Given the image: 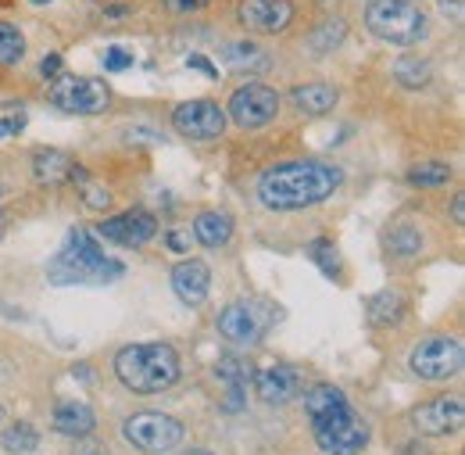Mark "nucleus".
I'll list each match as a JSON object with an SVG mask.
<instances>
[{
	"label": "nucleus",
	"mask_w": 465,
	"mask_h": 455,
	"mask_svg": "<svg viewBox=\"0 0 465 455\" xmlns=\"http://www.w3.org/2000/svg\"><path fill=\"white\" fill-rule=\"evenodd\" d=\"M344 183V172L326 162H287L258 179V201L269 212H301L333 197Z\"/></svg>",
	"instance_id": "obj_1"
},
{
	"label": "nucleus",
	"mask_w": 465,
	"mask_h": 455,
	"mask_svg": "<svg viewBox=\"0 0 465 455\" xmlns=\"http://www.w3.org/2000/svg\"><path fill=\"white\" fill-rule=\"evenodd\" d=\"M304 412L312 420L315 441L326 455H361L369 445V427L333 384H315L304 391Z\"/></svg>",
	"instance_id": "obj_2"
},
{
	"label": "nucleus",
	"mask_w": 465,
	"mask_h": 455,
	"mask_svg": "<svg viewBox=\"0 0 465 455\" xmlns=\"http://www.w3.org/2000/svg\"><path fill=\"white\" fill-rule=\"evenodd\" d=\"M115 377L136 395L169 391L179 380V355L169 344H125L115 355Z\"/></svg>",
	"instance_id": "obj_3"
},
{
	"label": "nucleus",
	"mask_w": 465,
	"mask_h": 455,
	"mask_svg": "<svg viewBox=\"0 0 465 455\" xmlns=\"http://www.w3.org/2000/svg\"><path fill=\"white\" fill-rule=\"evenodd\" d=\"M51 284H104L122 277L115 258H104V248L90 229H68V240L47 269Z\"/></svg>",
	"instance_id": "obj_4"
},
{
	"label": "nucleus",
	"mask_w": 465,
	"mask_h": 455,
	"mask_svg": "<svg viewBox=\"0 0 465 455\" xmlns=\"http://www.w3.org/2000/svg\"><path fill=\"white\" fill-rule=\"evenodd\" d=\"M365 25L376 40L394 47H415L430 36V18L415 0H369Z\"/></svg>",
	"instance_id": "obj_5"
},
{
	"label": "nucleus",
	"mask_w": 465,
	"mask_h": 455,
	"mask_svg": "<svg viewBox=\"0 0 465 455\" xmlns=\"http://www.w3.org/2000/svg\"><path fill=\"white\" fill-rule=\"evenodd\" d=\"M183 434H186V427L175 416H165V412H136L122 423V438L147 455L173 452L183 441Z\"/></svg>",
	"instance_id": "obj_6"
},
{
	"label": "nucleus",
	"mask_w": 465,
	"mask_h": 455,
	"mask_svg": "<svg viewBox=\"0 0 465 455\" xmlns=\"http://www.w3.org/2000/svg\"><path fill=\"white\" fill-rule=\"evenodd\" d=\"M51 105L68 115H101L112 105V90L90 76H58L51 83Z\"/></svg>",
	"instance_id": "obj_7"
},
{
	"label": "nucleus",
	"mask_w": 465,
	"mask_h": 455,
	"mask_svg": "<svg viewBox=\"0 0 465 455\" xmlns=\"http://www.w3.org/2000/svg\"><path fill=\"white\" fill-rule=\"evenodd\" d=\"M408 369L419 380H448L462 369V344L455 338H426L411 348Z\"/></svg>",
	"instance_id": "obj_8"
},
{
	"label": "nucleus",
	"mask_w": 465,
	"mask_h": 455,
	"mask_svg": "<svg viewBox=\"0 0 465 455\" xmlns=\"http://www.w3.org/2000/svg\"><path fill=\"white\" fill-rule=\"evenodd\" d=\"M276 115H280V94L269 83H243L240 90H232L226 118H232L243 129H262Z\"/></svg>",
	"instance_id": "obj_9"
},
{
	"label": "nucleus",
	"mask_w": 465,
	"mask_h": 455,
	"mask_svg": "<svg viewBox=\"0 0 465 455\" xmlns=\"http://www.w3.org/2000/svg\"><path fill=\"white\" fill-rule=\"evenodd\" d=\"M226 112L215 105V101H183L173 112V126L179 136L186 140H215L226 133Z\"/></svg>",
	"instance_id": "obj_10"
},
{
	"label": "nucleus",
	"mask_w": 465,
	"mask_h": 455,
	"mask_svg": "<svg viewBox=\"0 0 465 455\" xmlns=\"http://www.w3.org/2000/svg\"><path fill=\"white\" fill-rule=\"evenodd\" d=\"M219 334L232 344H254L269 327V308L258 301H232L219 312Z\"/></svg>",
	"instance_id": "obj_11"
},
{
	"label": "nucleus",
	"mask_w": 465,
	"mask_h": 455,
	"mask_svg": "<svg viewBox=\"0 0 465 455\" xmlns=\"http://www.w3.org/2000/svg\"><path fill=\"white\" fill-rule=\"evenodd\" d=\"M462 423H465L462 399H433L411 412V427H415L419 434H426V438H448V434H459Z\"/></svg>",
	"instance_id": "obj_12"
},
{
	"label": "nucleus",
	"mask_w": 465,
	"mask_h": 455,
	"mask_svg": "<svg viewBox=\"0 0 465 455\" xmlns=\"http://www.w3.org/2000/svg\"><path fill=\"white\" fill-rule=\"evenodd\" d=\"M293 18V4L287 0H240L236 22L247 33H283Z\"/></svg>",
	"instance_id": "obj_13"
},
{
	"label": "nucleus",
	"mask_w": 465,
	"mask_h": 455,
	"mask_svg": "<svg viewBox=\"0 0 465 455\" xmlns=\"http://www.w3.org/2000/svg\"><path fill=\"white\" fill-rule=\"evenodd\" d=\"M97 233L104 240H112V244H122V248H143L147 240H154L158 219L151 212L136 208V212H125V216H115V219H104L97 227Z\"/></svg>",
	"instance_id": "obj_14"
},
{
	"label": "nucleus",
	"mask_w": 465,
	"mask_h": 455,
	"mask_svg": "<svg viewBox=\"0 0 465 455\" xmlns=\"http://www.w3.org/2000/svg\"><path fill=\"white\" fill-rule=\"evenodd\" d=\"M173 290H175V298H179L183 305H190V308L204 305V298H208V290H212V269H208L204 262H197V258L179 262L173 269Z\"/></svg>",
	"instance_id": "obj_15"
},
{
	"label": "nucleus",
	"mask_w": 465,
	"mask_h": 455,
	"mask_svg": "<svg viewBox=\"0 0 465 455\" xmlns=\"http://www.w3.org/2000/svg\"><path fill=\"white\" fill-rule=\"evenodd\" d=\"M254 388H258V399L265 401V405H287V401L301 395L304 380H301V373L293 366H272V369L258 373Z\"/></svg>",
	"instance_id": "obj_16"
},
{
	"label": "nucleus",
	"mask_w": 465,
	"mask_h": 455,
	"mask_svg": "<svg viewBox=\"0 0 465 455\" xmlns=\"http://www.w3.org/2000/svg\"><path fill=\"white\" fill-rule=\"evenodd\" d=\"M291 101L301 115L319 118V115H330L337 108L341 94H337V86H330V83H301V86L291 90Z\"/></svg>",
	"instance_id": "obj_17"
},
{
	"label": "nucleus",
	"mask_w": 465,
	"mask_h": 455,
	"mask_svg": "<svg viewBox=\"0 0 465 455\" xmlns=\"http://www.w3.org/2000/svg\"><path fill=\"white\" fill-rule=\"evenodd\" d=\"M223 61H226V68L232 72H265L269 65H272V57L269 51L262 47V44H254V40H232V44H223Z\"/></svg>",
	"instance_id": "obj_18"
},
{
	"label": "nucleus",
	"mask_w": 465,
	"mask_h": 455,
	"mask_svg": "<svg viewBox=\"0 0 465 455\" xmlns=\"http://www.w3.org/2000/svg\"><path fill=\"white\" fill-rule=\"evenodd\" d=\"M94 427H97V420L86 401H61L54 409V430L64 438H86V434H94Z\"/></svg>",
	"instance_id": "obj_19"
},
{
	"label": "nucleus",
	"mask_w": 465,
	"mask_h": 455,
	"mask_svg": "<svg viewBox=\"0 0 465 455\" xmlns=\"http://www.w3.org/2000/svg\"><path fill=\"white\" fill-rule=\"evenodd\" d=\"M232 237V219L226 212H201L193 219V240L204 248H226Z\"/></svg>",
	"instance_id": "obj_20"
},
{
	"label": "nucleus",
	"mask_w": 465,
	"mask_h": 455,
	"mask_svg": "<svg viewBox=\"0 0 465 455\" xmlns=\"http://www.w3.org/2000/svg\"><path fill=\"white\" fill-rule=\"evenodd\" d=\"M72 169H75V162H72L64 151H51V147H47V151H40V155L33 158V176H36L40 183H47V187L68 179Z\"/></svg>",
	"instance_id": "obj_21"
},
{
	"label": "nucleus",
	"mask_w": 465,
	"mask_h": 455,
	"mask_svg": "<svg viewBox=\"0 0 465 455\" xmlns=\"http://www.w3.org/2000/svg\"><path fill=\"white\" fill-rule=\"evenodd\" d=\"M394 79L405 86V90H422L430 83V61L419 55H401L394 61Z\"/></svg>",
	"instance_id": "obj_22"
},
{
	"label": "nucleus",
	"mask_w": 465,
	"mask_h": 455,
	"mask_svg": "<svg viewBox=\"0 0 465 455\" xmlns=\"http://www.w3.org/2000/svg\"><path fill=\"white\" fill-rule=\"evenodd\" d=\"M344 40H348V25H344L341 18H326V22H322V25H315V33L308 36L312 51H319V55H333Z\"/></svg>",
	"instance_id": "obj_23"
},
{
	"label": "nucleus",
	"mask_w": 465,
	"mask_h": 455,
	"mask_svg": "<svg viewBox=\"0 0 465 455\" xmlns=\"http://www.w3.org/2000/svg\"><path fill=\"white\" fill-rule=\"evenodd\" d=\"M0 441H4V449L11 455H29V452H36L40 434H36L33 423H11V427L0 434Z\"/></svg>",
	"instance_id": "obj_24"
},
{
	"label": "nucleus",
	"mask_w": 465,
	"mask_h": 455,
	"mask_svg": "<svg viewBox=\"0 0 465 455\" xmlns=\"http://www.w3.org/2000/svg\"><path fill=\"white\" fill-rule=\"evenodd\" d=\"M25 57V36L15 22L0 18V65H18Z\"/></svg>",
	"instance_id": "obj_25"
},
{
	"label": "nucleus",
	"mask_w": 465,
	"mask_h": 455,
	"mask_svg": "<svg viewBox=\"0 0 465 455\" xmlns=\"http://www.w3.org/2000/svg\"><path fill=\"white\" fill-rule=\"evenodd\" d=\"M419 248H422V237H419V229L401 223V227L387 229V251L391 255H398V258H411V255H419Z\"/></svg>",
	"instance_id": "obj_26"
},
{
	"label": "nucleus",
	"mask_w": 465,
	"mask_h": 455,
	"mask_svg": "<svg viewBox=\"0 0 465 455\" xmlns=\"http://www.w3.org/2000/svg\"><path fill=\"white\" fill-rule=\"evenodd\" d=\"M68 179H72V183H79V194H83L86 208H97V212H101V208H108V205H112V194H108V190H104L101 183H94L86 169H79V166H75Z\"/></svg>",
	"instance_id": "obj_27"
},
{
	"label": "nucleus",
	"mask_w": 465,
	"mask_h": 455,
	"mask_svg": "<svg viewBox=\"0 0 465 455\" xmlns=\"http://www.w3.org/2000/svg\"><path fill=\"white\" fill-rule=\"evenodd\" d=\"M448 179H451V166L444 162H419L408 169V183L415 187H448Z\"/></svg>",
	"instance_id": "obj_28"
},
{
	"label": "nucleus",
	"mask_w": 465,
	"mask_h": 455,
	"mask_svg": "<svg viewBox=\"0 0 465 455\" xmlns=\"http://www.w3.org/2000/svg\"><path fill=\"white\" fill-rule=\"evenodd\" d=\"M401 312H405V301L394 294V290H383L380 298H372V305H369V316H372V323H398L401 319Z\"/></svg>",
	"instance_id": "obj_29"
},
{
	"label": "nucleus",
	"mask_w": 465,
	"mask_h": 455,
	"mask_svg": "<svg viewBox=\"0 0 465 455\" xmlns=\"http://www.w3.org/2000/svg\"><path fill=\"white\" fill-rule=\"evenodd\" d=\"M312 258H315L319 269L330 273V277L341 269V255H337V248H333L330 240H315V244H312Z\"/></svg>",
	"instance_id": "obj_30"
},
{
	"label": "nucleus",
	"mask_w": 465,
	"mask_h": 455,
	"mask_svg": "<svg viewBox=\"0 0 465 455\" xmlns=\"http://www.w3.org/2000/svg\"><path fill=\"white\" fill-rule=\"evenodd\" d=\"M101 61H104V68H108V72H125V68H129L136 57H133V51H129V47H108Z\"/></svg>",
	"instance_id": "obj_31"
},
{
	"label": "nucleus",
	"mask_w": 465,
	"mask_h": 455,
	"mask_svg": "<svg viewBox=\"0 0 465 455\" xmlns=\"http://www.w3.org/2000/svg\"><path fill=\"white\" fill-rule=\"evenodd\" d=\"M212 0H165V7L173 11V15H197V11H204Z\"/></svg>",
	"instance_id": "obj_32"
},
{
	"label": "nucleus",
	"mask_w": 465,
	"mask_h": 455,
	"mask_svg": "<svg viewBox=\"0 0 465 455\" xmlns=\"http://www.w3.org/2000/svg\"><path fill=\"white\" fill-rule=\"evenodd\" d=\"M72 455H108V449L86 434V438H75V449H72Z\"/></svg>",
	"instance_id": "obj_33"
},
{
	"label": "nucleus",
	"mask_w": 465,
	"mask_h": 455,
	"mask_svg": "<svg viewBox=\"0 0 465 455\" xmlns=\"http://www.w3.org/2000/svg\"><path fill=\"white\" fill-rule=\"evenodd\" d=\"M165 244H169V251L183 255V251H190V233H183V229H169V233H165Z\"/></svg>",
	"instance_id": "obj_34"
},
{
	"label": "nucleus",
	"mask_w": 465,
	"mask_h": 455,
	"mask_svg": "<svg viewBox=\"0 0 465 455\" xmlns=\"http://www.w3.org/2000/svg\"><path fill=\"white\" fill-rule=\"evenodd\" d=\"M125 140H133V144H140V140H143V144H151V147H162V144H165V136H162V133H147V129H129V133H125Z\"/></svg>",
	"instance_id": "obj_35"
},
{
	"label": "nucleus",
	"mask_w": 465,
	"mask_h": 455,
	"mask_svg": "<svg viewBox=\"0 0 465 455\" xmlns=\"http://www.w3.org/2000/svg\"><path fill=\"white\" fill-rule=\"evenodd\" d=\"M25 129V115H7V118H0V136H15V133H22Z\"/></svg>",
	"instance_id": "obj_36"
},
{
	"label": "nucleus",
	"mask_w": 465,
	"mask_h": 455,
	"mask_svg": "<svg viewBox=\"0 0 465 455\" xmlns=\"http://www.w3.org/2000/svg\"><path fill=\"white\" fill-rule=\"evenodd\" d=\"M61 68H64V57L61 55H47L40 61V76H47V79H58Z\"/></svg>",
	"instance_id": "obj_37"
},
{
	"label": "nucleus",
	"mask_w": 465,
	"mask_h": 455,
	"mask_svg": "<svg viewBox=\"0 0 465 455\" xmlns=\"http://www.w3.org/2000/svg\"><path fill=\"white\" fill-rule=\"evenodd\" d=\"M125 15H133V4H125V0H115L104 7V18H125Z\"/></svg>",
	"instance_id": "obj_38"
},
{
	"label": "nucleus",
	"mask_w": 465,
	"mask_h": 455,
	"mask_svg": "<svg viewBox=\"0 0 465 455\" xmlns=\"http://www.w3.org/2000/svg\"><path fill=\"white\" fill-rule=\"evenodd\" d=\"M190 68H197V72H204V76H212V79L219 76V68H212V65H208V57H201V55L190 57Z\"/></svg>",
	"instance_id": "obj_39"
},
{
	"label": "nucleus",
	"mask_w": 465,
	"mask_h": 455,
	"mask_svg": "<svg viewBox=\"0 0 465 455\" xmlns=\"http://www.w3.org/2000/svg\"><path fill=\"white\" fill-rule=\"evenodd\" d=\"M440 11L451 15L455 22H462V0H440Z\"/></svg>",
	"instance_id": "obj_40"
},
{
	"label": "nucleus",
	"mask_w": 465,
	"mask_h": 455,
	"mask_svg": "<svg viewBox=\"0 0 465 455\" xmlns=\"http://www.w3.org/2000/svg\"><path fill=\"white\" fill-rule=\"evenodd\" d=\"M462 205H465V197L459 194V197H455V205H451V216H455V223H462V216H465Z\"/></svg>",
	"instance_id": "obj_41"
},
{
	"label": "nucleus",
	"mask_w": 465,
	"mask_h": 455,
	"mask_svg": "<svg viewBox=\"0 0 465 455\" xmlns=\"http://www.w3.org/2000/svg\"><path fill=\"white\" fill-rule=\"evenodd\" d=\"M401 455H430V452H426L419 441H411V445H405V449H401Z\"/></svg>",
	"instance_id": "obj_42"
},
{
	"label": "nucleus",
	"mask_w": 465,
	"mask_h": 455,
	"mask_svg": "<svg viewBox=\"0 0 465 455\" xmlns=\"http://www.w3.org/2000/svg\"><path fill=\"white\" fill-rule=\"evenodd\" d=\"M4 229H7V216H0V233H4Z\"/></svg>",
	"instance_id": "obj_43"
},
{
	"label": "nucleus",
	"mask_w": 465,
	"mask_h": 455,
	"mask_svg": "<svg viewBox=\"0 0 465 455\" xmlns=\"http://www.w3.org/2000/svg\"><path fill=\"white\" fill-rule=\"evenodd\" d=\"M29 4H36V7H44V4H51V0H29Z\"/></svg>",
	"instance_id": "obj_44"
},
{
	"label": "nucleus",
	"mask_w": 465,
	"mask_h": 455,
	"mask_svg": "<svg viewBox=\"0 0 465 455\" xmlns=\"http://www.w3.org/2000/svg\"><path fill=\"white\" fill-rule=\"evenodd\" d=\"M186 455H212V452H186Z\"/></svg>",
	"instance_id": "obj_45"
},
{
	"label": "nucleus",
	"mask_w": 465,
	"mask_h": 455,
	"mask_svg": "<svg viewBox=\"0 0 465 455\" xmlns=\"http://www.w3.org/2000/svg\"><path fill=\"white\" fill-rule=\"evenodd\" d=\"M0 423H4V405H0Z\"/></svg>",
	"instance_id": "obj_46"
}]
</instances>
